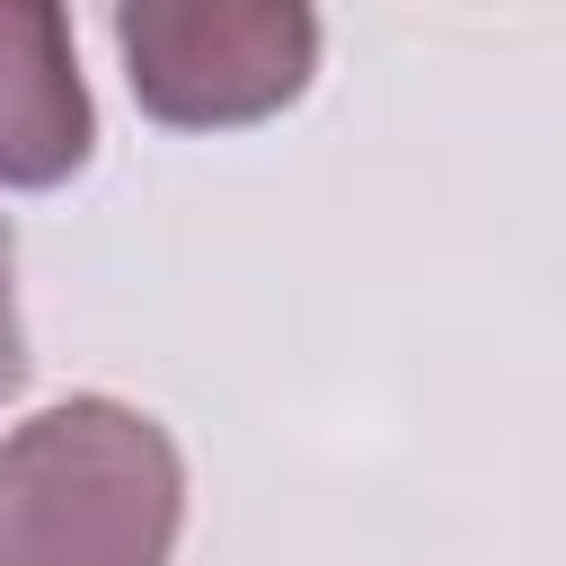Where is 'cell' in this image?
<instances>
[{
	"label": "cell",
	"instance_id": "7a4b0ae2",
	"mask_svg": "<svg viewBox=\"0 0 566 566\" xmlns=\"http://www.w3.org/2000/svg\"><path fill=\"white\" fill-rule=\"evenodd\" d=\"M115 44L142 115L177 133L256 124L292 106L318 71V18L292 0H212V9L142 0V9H115Z\"/></svg>",
	"mask_w": 566,
	"mask_h": 566
},
{
	"label": "cell",
	"instance_id": "6da1fadb",
	"mask_svg": "<svg viewBox=\"0 0 566 566\" xmlns=\"http://www.w3.org/2000/svg\"><path fill=\"white\" fill-rule=\"evenodd\" d=\"M186 460L124 398H62L0 433V566H168Z\"/></svg>",
	"mask_w": 566,
	"mask_h": 566
},
{
	"label": "cell",
	"instance_id": "277c9868",
	"mask_svg": "<svg viewBox=\"0 0 566 566\" xmlns=\"http://www.w3.org/2000/svg\"><path fill=\"white\" fill-rule=\"evenodd\" d=\"M27 389V318H18V239L0 221V407Z\"/></svg>",
	"mask_w": 566,
	"mask_h": 566
},
{
	"label": "cell",
	"instance_id": "3957f363",
	"mask_svg": "<svg viewBox=\"0 0 566 566\" xmlns=\"http://www.w3.org/2000/svg\"><path fill=\"white\" fill-rule=\"evenodd\" d=\"M97 115L62 9H0V186H62L88 168Z\"/></svg>",
	"mask_w": 566,
	"mask_h": 566
}]
</instances>
